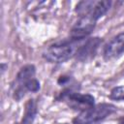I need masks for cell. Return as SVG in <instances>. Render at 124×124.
Masks as SVG:
<instances>
[{
    "label": "cell",
    "mask_w": 124,
    "mask_h": 124,
    "mask_svg": "<svg viewBox=\"0 0 124 124\" xmlns=\"http://www.w3.org/2000/svg\"><path fill=\"white\" fill-rule=\"evenodd\" d=\"M120 124H124V118H122V119L120 120Z\"/></svg>",
    "instance_id": "cell-10"
},
{
    "label": "cell",
    "mask_w": 124,
    "mask_h": 124,
    "mask_svg": "<svg viewBox=\"0 0 124 124\" xmlns=\"http://www.w3.org/2000/svg\"><path fill=\"white\" fill-rule=\"evenodd\" d=\"M81 41L70 39L50 46L45 52L44 58L51 63H62L76 55Z\"/></svg>",
    "instance_id": "cell-2"
},
{
    "label": "cell",
    "mask_w": 124,
    "mask_h": 124,
    "mask_svg": "<svg viewBox=\"0 0 124 124\" xmlns=\"http://www.w3.org/2000/svg\"><path fill=\"white\" fill-rule=\"evenodd\" d=\"M36 114H37V104L35 100L30 99L26 103L22 119L19 122L15 123V124H32L36 117Z\"/></svg>",
    "instance_id": "cell-8"
},
{
    "label": "cell",
    "mask_w": 124,
    "mask_h": 124,
    "mask_svg": "<svg viewBox=\"0 0 124 124\" xmlns=\"http://www.w3.org/2000/svg\"><path fill=\"white\" fill-rule=\"evenodd\" d=\"M101 43H102V40L98 37L86 40L78 48L77 53H76L77 59L81 62H86V61L90 60L91 58H93L94 55L96 54Z\"/></svg>",
    "instance_id": "cell-7"
},
{
    "label": "cell",
    "mask_w": 124,
    "mask_h": 124,
    "mask_svg": "<svg viewBox=\"0 0 124 124\" xmlns=\"http://www.w3.org/2000/svg\"><path fill=\"white\" fill-rule=\"evenodd\" d=\"M96 24V20L90 16H80L77 23L71 30V39L82 41L87 35H89Z\"/></svg>",
    "instance_id": "cell-5"
},
{
    "label": "cell",
    "mask_w": 124,
    "mask_h": 124,
    "mask_svg": "<svg viewBox=\"0 0 124 124\" xmlns=\"http://www.w3.org/2000/svg\"><path fill=\"white\" fill-rule=\"evenodd\" d=\"M116 110L111 104H99L82 110L75 119L74 124H96Z\"/></svg>",
    "instance_id": "cell-3"
},
{
    "label": "cell",
    "mask_w": 124,
    "mask_h": 124,
    "mask_svg": "<svg viewBox=\"0 0 124 124\" xmlns=\"http://www.w3.org/2000/svg\"><path fill=\"white\" fill-rule=\"evenodd\" d=\"M61 99L75 109H86L94 106V97L89 94H80L72 91H66L61 94Z\"/></svg>",
    "instance_id": "cell-4"
},
{
    "label": "cell",
    "mask_w": 124,
    "mask_h": 124,
    "mask_svg": "<svg viewBox=\"0 0 124 124\" xmlns=\"http://www.w3.org/2000/svg\"><path fill=\"white\" fill-rule=\"evenodd\" d=\"M35 75L36 69L31 64L25 65L19 70L12 85L14 99L20 100L27 92H37L40 89V82Z\"/></svg>",
    "instance_id": "cell-1"
},
{
    "label": "cell",
    "mask_w": 124,
    "mask_h": 124,
    "mask_svg": "<svg viewBox=\"0 0 124 124\" xmlns=\"http://www.w3.org/2000/svg\"><path fill=\"white\" fill-rule=\"evenodd\" d=\"M110 5H111L110 1H96L92 11L88 14V16H92L97 21L108 11V9L110 8Z\"/></svg>",
    "instance_id": "cell-9"
},
{
    "label": "cell",
    "mask_w": 124,
    "mask_h": 124,
    "mask_svg": "<svg viewBox=\"0 0 124 124\" xmlns=\"http://www.w3.org/2000/svg\"><path fill=\"white\" fill-rule=\"evenodd\" d=\"M124 53V32L113 37L104 48V58L106 60H113L120 57Z\"/></svg>",
    "instance_id": "cell-6"
}]
</instances>
